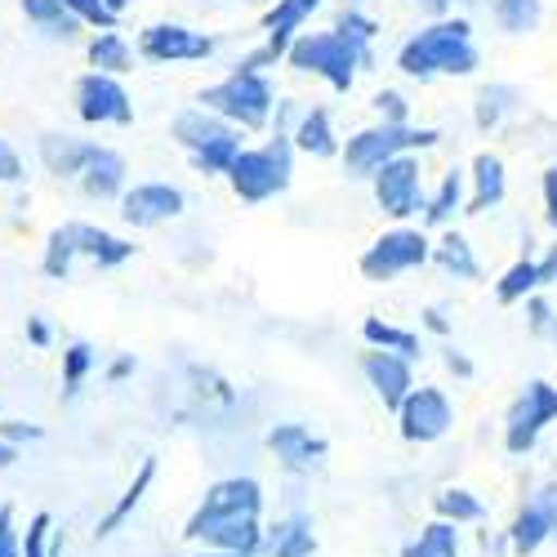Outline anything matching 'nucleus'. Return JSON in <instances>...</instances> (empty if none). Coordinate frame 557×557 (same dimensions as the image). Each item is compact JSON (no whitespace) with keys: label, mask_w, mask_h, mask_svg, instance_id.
I'll use <instances>...</instances> for the list:
<instances>
[{"label":"nucleus","mask_w":557,"mask_h":557,"mask_svg":"<svg viewBox=\"0 0 557 557\" xmlns=\"http://www.w3.org/2000/svg\"><path fill=\"white\" fill-rule=\"evenodd\" d=\"M286 63L295 72L326 76L339 95H348L352 81H357V67L370 63V54H366V45H357L344 32H299L286 50Z\"/></svg>","instance_id":"obj_2"},{"label":"nucleus","mask_w":557,"mask_h":557,"mask_svg":"<svg viewBox=\"0 0 557 557\" xmlns=\"http://www.w3.org/2000/svg\"><path fill=\"white\" fill-rule=\"evenodd\" d=\"M89 152H95V144L89 138H72V134H40V165L59 174V178H72L85 170Z\"/></svg>","instance_id":"obj_18"},{"label":"nucleus","mask_w":557,"mask_h":557,"mask_svg":"<svg viewBox=\"0 0 557 557\" xmlns=\"http://www.w3.org/2000/svg\"><path fill=\"white\" fill-rule=\"evenodd\" d=\"M76 112L85 125H129L134 121L129 89L116 76H99V72H85L76 81Z\"/></svg>","instance_id":"obj_9"},{"label":"nucleus","mask_w":557,"mask_h":557,"mask_svg":"<svg viewBox=\"0 0 557 557\" xmlns=\"http://www.w3.org/2000/svg\"><path fill=\"white\" fill-rule=\"evenodd\" d=\"M473 183H478V193H473V201H469V214H486V210H495V206L504 201V193H508V183H504V161L491 157V152H482V157L473 161Z\"/></svg>","instance_id":"obj_21"},{"label":"nucleus","mask_w":557,"mask_h":557,"mask_svg":"<svg viewBox=\"0 0 557 557\" xmlns=\"http://www.w3.org/2000/svg\"><path fill=\"white\" fill-rule=\"evenodd\" d=\"M433 259L446 268V272H455L459 282H478L482 276V268H478V259H473V246L459 237V232H446V237L437 242V250H433Z\"/></svg>","instance_id":"obj_28"},{"label":"nucleus","mask_w":557,"mask_h":557,"mask_svg":"<svg viewBox=\"0 0 557 557\" xmlns=\"http://www.w3.org/2000/svg\"><path fill=\"white\" fill-rule=\"evenodd\" d=\"M219 557H227V553H219Z\"/></svg>","instance_id":"obj_59"},{"label":"nucleus","mask_w":557,"mask_h":557,"mask_svg":"<svg viewBox=\"0 0 557 557\" xmlns=\"http://www.w3.org/2000/svg\"><path fill=\"white\" fill-rule=\"evenodd\" d=\"M414 5H420V10H424V14H433V18H437V23H442V18H446V10H450V5H455V0H414Z\"/></svg>","instance_id":"obj_50"},{"label":"nucleus","mask_w":557,"mask_h":557,"mask_svg":"<svg viewBox=\"0 0 557 557\" xmlns=\"http://www.w3.org/2000/svg\"><path fill=\"white\" fill-rule=\"evenodd\" d=\"M201 103H206V112H214L232 129H263L272 108H276V89L263 72H237L232 67L227 81L201 89Z\"/></svg>","instance_id":"obj_4"},{"label":"nucleus","mask_w":557,"mask_h":557,"mask_svg":"<svg viewBox=\"0 0 557 557\" xmlns=\"http://www.w3.org/2000/svg\"><path fill=\"white\" fill-rule=\"evenodd\" d=\"M295 144L312 157H339V144H335V129H331V112L326 108H312L299 129H295Z\"/></svg>","instance_id":"obj_24"},{"label":"nucleus","mask_w":557,"mask_h":557,"mask_svg":"<svg viewBox=\"0 0 557 557\" xmlns=\"http://www.w3.org/2000/svg\"><path fill=\"white\" fill-rule=\"evenodd\" d=\"M259 508H263V491L255 478H227V482H214L201 499V508L193 513L188 522V540H201L206 531L223 527V522H242V518H259Z\"/></svg>","instance_id":"obj_6"},{"label":"nucleus","mask_w":557,"mask_h":557,"mask_svg":"<svg viewBox=\"0 0 557 557\" xmlns=\"http://www.w3.org/2000/svg\"><path fill=\"white\" fill-rule=\"evenodd\" d=\"M335 32H344V36H352L357 45H366V40H370V36H375L380 27H375V23H370V18H361L357 10H344V18H339V27H335Z\"/></svg>","instance_id":"obj_41"},{"label":"nucleus","mask_w":557,"mask_h":557,"mask_svg":"<svg viewBox=\"0 0 557 557\" xmlns=\"http://www.w3.org/2000/svg\"><path fill=\"white\" fill-rule=\"evenodd\" d=\"M401 557H459V531L450 522H433L414 544H406Z\"/></svg>","instance_id":"obj_31"},{"label":"nucleus","mask_w":557,"mask_h":557,"mask_svg":"<svg viewBox=\"0 0 557 557\" xmlns=\"http://www.w3.org/2000/svg\"><path fill=\"white\" fill-rule=\"evenodd\" d=\"M76 255H89L99 268H121L134 259V242L116 237L108 227H95V223H76Z\"/></svg>","instance_id":"obj_19"},{"label":"nucleus","mask_w":557,"mask_h":557,"mask_svg":"<svg viewBox=\"0 0 557 557\" xmlns=\"http://www.w3.org/2000/svg\"><path fill=\"white\" fill-rule=\"evenodd\" d=\"M508 99H513V89L508 85H495V89H482L478 95V125L482 129H491V125H499V116H504V108H508Z\"/></svg>","instance_id":"obj_38"},{"label":"nucleus","mask_w":557,"mask_h":557,"mask_svg":"<svg viewBox=\"0 0 557 557\" xmlns=\"http://www.w3.org/2000/svg\"><path fill=\"white\" fill-rule=\"evenodd\" d=\"M495 18H499L504 32L522 36V32H535L540 27L544 5H540V0H495Z\"/></svg>","instance_id":"obj_32"},{"label":"nucleus","mask_w":557,"mask_h":557,"mask_svg":"<svg viewBox=\"0 0 557 557\" xmlns=\"http://www.w3.org/2000/svg\"><path fill=\"white\" fill-rule=\"evenodd\" d=\"M170 134H174L188 152H201V148L219 144V138L242 134V129H232L227 121H219V116H214V112H206V108H183V112L170 121Z\"/></svg>","instance_id":"obj_17"},{"label":"nucleus","mask_w":557,"mask_h":557,"mask_svg":"<svg viewBox=\"0 0 557 557\" xmlns=\"http://www.w3.org/2000/svg\"><path fill=\"white\" fill-rule=\"evenodd\" d=\"M125 174H129V170H125V157H121L116 148L95 144V152H89V161H85V170H81L76 178H81L85 197H95V201H121Z\"/></svg>","instance_id":"obj_14"},{"label":"nucleus","mask_w":557,"mask_h":557,"mask_svg":"<svg viewBox=\"0 0 557 557\" xmlns=\"http://www.w3.org/2000/svg\"><path fill=\"white\" fill-rule=\"evenodd\" d=\"M268 446L276 450V459H282L290 473L317 469V463L326 459V450H331L321 437H312V429H304V424H276V429L268 433Z\"/></svg>","instance_id":"obj_15"},{"label":"nucleus","mask_w":557,"mask_h":557,"mask_svg":"<svg viewBox=\"0 0 557 557\" xmlns=\"http://www.w3.org/2000/svg\"><path fill=\"white\" fill-rule=\"evenodd\" d=\"M429 255H433V250H429V237H424V232H414V227H393V232H384V237L361 255V276H366V282H393V276H401V272H410V268L429 263Z\"/></svg>","instance_id":"obj_7"},{"label":"nucleus","mask_w":557,"mask_h":557,"mask_svg":"<svg viewBox=\"0 0 557 557\" xmlns=\"http://www.w3.org/2000/svg\"><path fill=\"white\" fill-rule=\"evenodd\" d=\"M89 366H95V348H89V344H72V348L63 352V384H67V397H76V388H81L85 375H89Z\"/></svg>","instance_id":"obj_37"},{"label":"nucleus","mask_w":557,"mask_h":557,"mask_svg":"<svg viewBox=\"0 0 557 557\" xmlns=\"http://www.w3.org/2000/svg\"><path fill=\"white\" fill-rule=\"evenodd\" d=\"M459 206H463V174L450 170V174L442 178V188L433 193V201L424 206V223H429V227H442Z\"/></svg>","instance_id":"obj_33"},{"label":"nucleus","mask_w":557,"mask_h":557,"mask_svg":"<svg viewBox=\"0 0 557 557\" xmlns=\"http://www.w3.org/2000/svg\"><path fill=\"white\" fill-rule=\"evenodd\" d=\"M129 370H134V361H129V357L112 361V380H125V375H129Z\"/></svg>","instance_id":"obj_54"},{"label":"nucleus","mask_w":557,"mask_h":557,"mask_svg":"<svg viewBox=\"0 0 557 557\" xmlns=\"http://www.w3.org/2000/svg\"><path fill=\"white\" fill-rule=\"evenodd\" d=\"M89 67H95L99 76H121V72H134V50L129 40L121 32H99L95 40H89Z\"/></svg>","instance_id":"obj_20"},{"label":"nucleus","mask_w":557,"mask_h":557,"mask_svg":"<svg viewBox=\"0 0 557 557\" xmlns=\"http://www.w3.org/2000/svg\"><path fill=\"white\" fill-rule=\"evenodd\" d=\"M0 557H18V535H14V508H0Z\"/></svg>","instance_id":"obj_44"},{"label":"nucleus","mask_w":557,"mask_h":557,"mask_svg":"<svg viewBox=\"0 0 557 557\" xmlns=\"http://www.w3.org/2000/svg\"><path fill=\"white\" fill-rule=\"evenodd\" d=\"M446 366L455 370V375H473V366H469V357H459V352H446Z\"/></svg>","instance_id":"obj_52"},{"label":"nucleus","mask_w":557,"mask_h":557,"mask_svg":"<svg viewBox=\"0 0 557 557\" xmlns=\"http://www.w3.org/2000/svg\"><path fill=\"white\" fill-rule=\"evenodd\" d=\"M18 5H23V18H27L36 32L54 36V40H59V36H63V40L76 36V27H81V23L63 10V0H18Z\"/></svg>","instance_id":"obj_23"},{"label":"nucleus","mask_w":557,"mask_h":557,"mask_svg":"<svg viewBox=\"0 0 557 557\" xmlns=\"http://www.w3.org/2000/svg\"><path fill=\"white\" fill-rule=\"evenodd\" d=\"M0 183H23V157L0 138Z\"/></svg>","instance_id":"obj_42"},{"label":"nucleus","mask_w":557,"mask_h":557,"mask_svg":"<svg viewBox=\"0 0 557 557\" xmlns=\"http://www.w3.org/2000/svg\"><path fill=\"white\" fill-rule=\"evenodd\" d=\"M437 129H414V125H370L361 134L348 138L344 148V165L352 178L375 174L380 165H388L393 157H410V148H433L437 144Z\"/></svg>","instance_id":"obj_5"},{"label":"nucleus","mask_w":557,"mask_h":557,"mask_svg":"<svg viewBox=\"0 0 557 557\" xmlns=\"http://www.w3.org/2000/svg\"><path fill=\"white\" fill-rule=\"evenodd\" d=\"M361 335L375 344L380 352H393V357H401V361H414V357H420V335L397 331V326H388V321H380V317H370L366 326H361Z\"/></svg>","instance_id":"obj_26"},{"label":"nucleus","mask_w":557,"mask_h":557,"mask_svg":"<svg viewBox=\"0 0 557 557\" xmlns=\"http://www.w3.org/2000/svg\"><path fill=\"white\" fill-rule=\"evenodd\" d=\"M138 54L152 63H197L214 54V36H201L183 23H152L138 32Z\"/></svg>","instance_id":"obj_11"},{"label":"nucleus","mask_w":557,"mask_h":557,"mask_svg":"<svg viewBox=\"0 0 557 557\" xmlns=\"http://www.w3.org/2000/svg\"><path fill=\"white\" fill-rule=\"evenodd\" d=\"M152 478H157V459H144V469H138V478H134V486L125 491V499H121V504L112 508V513H108V518L99 522V540H103V535H112V531H116V527H121V522H125V518L134 513V508H138V499L148 495Z\"/></svg>","instance_id":"obj_30"},{"label":"nucleus","mask_w":557,"mask_h":557,"mask_svg":"<svg viewBox=\"0 0 557 557\" xmlns=\"http://www.w3.org/2000/svg\"><path fill=\"white\" fill-rule=\"evenodd\" d=\"M437 513H442V522H482L486 518V508H482V499H473L469 491H442L437 495Z\"/></svg>","instance_id":"obj_36"},{"label":"nucleus","mask_w":557,"mask_h":557,"mask_svg":"<svg viewBox=\"0 0 557 557\" xmlns=\"http://www.w3.org/2000/svg\"><path fill=\"white\" fill-rule=\"evenodd\" d=\"M290 174H295V144L286 134H276L268 148H242V157L227 170V183L246 206H259L282 197L290 188Z\"/></svg>","instance_id":"obj_3"},{"label":"nucleus","mask_w":557,"mask_h":557,"mask_svg":"<svg viewBox=\"0 0 557 557\" xmlns=\"http://www.w3.org/2000/svg\"><path fill=\"white\" fill-rule=\"evenodd\" d=\"M535 504H540L544 513H548V522L557 527V491H553V486H548V491H540V495H535Z\"/></svg>","instance_id":"obj_49"},{"label":"nucleus","mask_w":557,"mask_h":557,"mask_svg":"<svg viewBox=\"0 0 557 557\" xmlns=\"http://www.w3.org/2000/svg\"><path fill=\"white\" fill-rule=\"evenodd\" d=\"M375 108L384 112V125H406V99L393 95V89H384V95L375 99Z\"/></svg>","instance_id":"obj_43"},{"label":"nucleus","mask_w":557,"mask_h":557,"mask_svg":"<svg viewBox=\"0 0 557 557\" xmlns=\"http://www.w3.org/2000/svg\"><path fill=\"white\" fill-rule=\"evenodd\" d=\"M206 544H214L219 553H227V557H250L255 548H259V518H242V522H223V527H214V531H206L201 535Z\"/></svg>","instance_id":"obj_22"},{"label":"nucleus","mask_w":557,"mask_h":557,"mask_svg":"<svg viewBox=\"0 0 557 557\" xmlns=\"http://www.w3.org/2000/svg\"><path fill=\"white\" fill-rule=\"evenodd\" d=\"M397 67L414 81H433V76H469L478 67L473 50V27L463 18H442L424 27L420 36H410L397 50Z\"/></svg>","instance_id":"obj_1"},{"label":"nucleus","mask_w":557,"mask_h":557,"mask_svg":"<svg viewBox=\"0 0 557 557\" xmlns=\"http://www.w3.org/2000/svg\"><path fill=\"white\" fill-rule=\"evenodd\" d=\"M361 370H366V380H370V388L380 393V401L384 406H401L406 401V393L414 388V380H410V361H401V357H393V352H366L361 357Z\"/></svg>","instance_id":"obj_16"},{"label":"nucleus","mask_w":557,"mask_h":557,"mask_svg":"<svg viewBox=\"0 0 557 557\" xmlns=\"http://www.w3.org/2000/svg\"><path fill=\"white\" fill-rule=\"evenodd\" d=\"M312 553H317V535L304 513H295L290 522L272 531V557H312Z\"/></svg>","instance_id":"obj_27"},{"label":"nucleus","mask_w":557,"mask_h":557,"mask_svg":"<svg viewBox=\"0 0 557 557\" xmlns=\"http://www.w3.org/2000/svg\"><path fill=\"white\" fill-rule=\"evenodd\" d=\"M27 339H32L36 348H45V344H50V326H45L40 317H27Z\"/></svg>","instance_id":"obj_48"},{"label":"nucleus","mask_w":557,"mask_h":557,"mask_svg":"<svg viewBox=\"0 0 557 557\" xmlns=\"http://www.w3.org/2000/svg\"><path fill=\"white\" fill-rule=\"evenodd\" d=\"M14 459H18V450H14V446H5V442H0V469H10Z\"/></svg>","instance_id":"obj_55"},{"label":"nucleus","mask_w":557,"mask_h":557,"mask_svg":"<svg viewBox=\"0 0 557 557\" xmlns=\"http://www.w3.org/2000/svg\"><path fill=\"white\" fill-rule=\"evenodd\" d=\"M290 5H299L304 14H317V10H321V0H290Z\"/></svg>","instance_id":"obj_57"},{"label":"nucleus","mask_w":557,"mask_h":557,"mask_svg":"<svg viewBox=\"0 0 557 557\" xmlns=\"http://www.w3.org/2000/svg\"><path fill=\"white\" fill-rule=\"evenodd\" d=\"M370 178H375V201L388 219H410L424 206V183H420V161L414 157H393Z\"/></svg>","instance_id":"obj_10"},{"label":"nucleus","mask_w":557,"mask_h":557,"mask_svg":"<svg viewBox=\"0 0 557 557\" xmlns=\"http://www.w3.org/2000/svg\"><path fill=\"white\" fill-rule=\"evenodd\" d=\"M397 414H401L406 442H437L455 424V410H450L446 393H437V388H410L406 401L397 406Z\"/></svg>","instance_id":"obj_13"},{"label":"nucleus","mask_w":557,"mask_h":557,"mask_svg":"<svg viewBox=\"0 0 557 557\" xmlns=\"http://www.w3.org/2000/svg\"><path fill=\"white\" fill-rule=\"evenodd\" d=\"M237 157H242V134H232V138H219V144L193 152V165H197L201 174H227Z\"/></svg>","instance_id":"obj_35"},{"label":"nucleus","mask_w":557,"mask_h":557,"mask_svg":"<svg viewBox=\"0 0 557 557\" xmlns=\"http://www.w3.org/2000/svg\"><path fill=\"white\" fill-rule=\"evenodd\" d=\"M544 210H548V223L557 227V165L544 170Z\"/></svg>","instance_id":"obj_46"},{"label":"nucleus","mask_w":557,"mask_h":557,"mask_svg":"<svg viewBox=\"0 0 557 557\" xmlns=\"http://www.w3.org/2000/svg\"><path fill=\"white\" fill-rule=\"evenodd\" d=\"M553 531H557V527L548 522L544 508H540V504H527L522 513H518V522H513V531H508V544H513L518 553H535Z\"/></svg>","instance_id":"obj_29"},{"label":"nucleus","mask_w":557,"mask_h":557,"mask_svg":"<svg viewBox=\"0 0 557 557\" xmlns=\"http://www.w3.org/2000/svg\"><path fill=\"white\" fill-rule=\"evenodd\" d=\"M424 317H429V331H437V335H446V331H450V326H446V317H442L437 308H429Z\"/></svg>","instance_id":"obj_53"},{"label":"nucleus","mask_w":557,"mask_h":557,"mask_svg":"<svg viewBox=\"0 0 557 557\" xmlns=\"http://www.w3.org/2000/svg\"><path fill=\"white\" fill-rule=\"evenodd\" d=\"M531 326H535V331H548V308H544L540 299H531Z\"/></svg>","instance_id":"obj_51"},{"label":"nucleus","mask_w":557,"mask_h":557,"mask_svg":"<svg viewBox=\"0 0 557 557\" xmlns=\"http://www.w3.org/2000/svg\"><path fill=\"white\" fill-rule=\"evenodd\" d=\"M125 5H129V0H103V10H108L112 18H121V14H125Z\"/></svg>","instance_id":"obj_56"},{"label":"nucleus","mask_w":557,"mask_h":557,"mask_svg":"<svg viewBox=\"0 0 557 557\" xmlns=\"http://www.w3.org/2000/svg\"><path fill=\"white\" fill-rule=\"evenodd\" d=\"M344 5H348V10H352V5H357V0H344Z\"/></svg>","instance_id":"obj_58"},{"label":"nucleus","mask_w":557,"mask_h":557,"mask_svg":"<svg viewBox=\"0 0 557 557\" xmlns=\"http://www.w3.org/2000/svg\"><path fill=\"white\" fill-rule=\"evenodd\" d=\"M76 263V223H63L50 232V242H45V276H54V282H67V272Z\"/></svg>","instance_id":"obj_25"},{"label":"nucleus","mask_w":557,"mask_h":557,"mask_svg":"<svg viewBox=\"0 0 557 557\" xmlns=\"http://www.w3.org/2000/svg\"><path fill=\"white\" fill-rule=\"evenodd\" d=\"M531 290H540V276H535V259H522V263H513L508 268L499 282H495V299L499 304H518V299H527Z\"/></svg>","instance_id":"obj_34"},{"label":"nucleus","mask_w":557,"mask_h":557,"mask_svg":"<svg viewBox=\"0 0 557 557\" xmlns=\"http://www.w3.org/2000/svg\"><path fill=\"white\" fill-rule=\"evenodd\" d=\"M40 429L36 424H23V420H10V424H0V442L14 446V442H36Z\"/></svg>","instance_id":"obj_45"},{"label":"nucleus","mask_w":557,"mask_h":557,"mask_svg":"<svg viewBox=\"0 0 557 557\" xmlns=\"http://www.w3.org/2000/svg\"><path fill=\"white\" fill-rule=\"evenodd\" d=\"M183 210H188V197L174 183H134V188L121 193V219L129 227H161Z\"/></svg>","instance_id":"obj_12"},{"label":"nucleus","mask_w":557,"mask_h":557,"mask_svg":"<svg viewBox=\"0 0 557 557\" xmlns=\"http://www.w3.org/2000/svg\"><path fill=\"white\" fill-rule=\"evenodd\" d=\"M535 276H540V286H553L557 282V246L535 263Z\"/></svg>","instance_id":"obj_47"},{"label":"nucleus","mask_w":557,"mask_h":557,"mask_svg":"<svg viewBox=\"0 0 557 557\" xmlns=\"http://www.w3.org/2000/svg\"><path fill=\"white\" fill-rule=\"evenodd\" d=\"M63 10L76 18V23H89V27H103V32H116L121 18H112L103 10V0H63Z\"/></svg>","instance_id":"obj_39"},{"label":"nucleus","mask_w":557,"mask_h":557,"mask_svg":"<svg viewBox=\"0 0 557 557\" xmlns=\"http://www.w3.org/2000/svg\"><path fill=\"white\" fill-rule=\"evenodd\" d=\"M45 535H50V518L36 513V518H32V527H27V540H23L18 557H50V553H45Z\"/></svg>","instance_id":"obj_40"},{"label":"nucleus","mask_w":557,"mask_h":557,"mask_svg":"<svg viewBox=\"0 0 557 557\" xmlns=\"http://www.w3.org/2000/svg\"><path fill=\"white\" fill-rule=\"evenodd\" d=\"M553 420H557V388H553V384H544V380L527 384V393L513 401V410H508V433H504V446L513 450V455H527V450L540 442L544 424H553Z\"/></svg>","instance_id":"obj_8"}]
</instances>
